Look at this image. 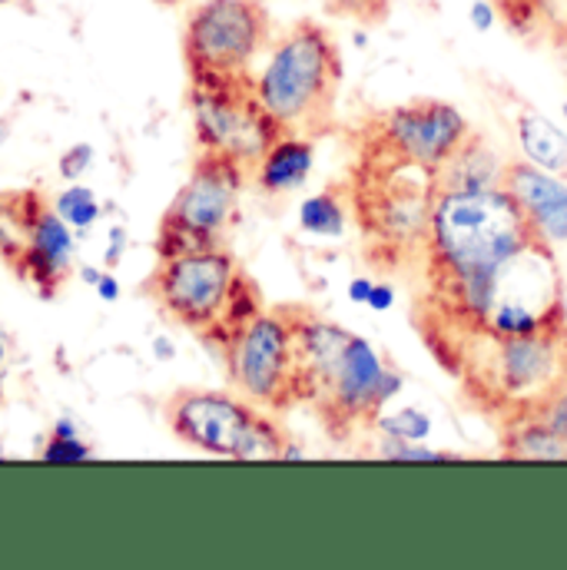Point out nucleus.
Here are the masks:
<instances>
[{
    "label": "nucleus",
    "mask_w": 567,
    "mask_h": 570,
    "mask_svg": "<svg viewBox=\"0 0 567 570\" xmlns=\"http://www.w3.org/2000/svg\"><path fill=\"white\" fill-rule=\"evenodd\" d=\"M189 117L196 146L236 159L243 169L263 159V153L285 130L270 117L253 90V73L243 77H189Z\"/></svg>",
    "instance_id": "8"
},
{
    "label": "nucleus",
    "mask_w": 567,
    "mask_h": 570,
    "mask_svg": "<svg viewBox=\"0 0 567 570\" xmlns=\"http://www.w3.org/2000/svg\"><path fill=\"white\" fill-rule=\"evenodd\" d=\"M104 269H107V266H90V263H84V266H77V279H80V283H84V285H90V288H94V285L100 283Z\"/></svg>",
    "instance_id": "36"
},
{
    "label": "nucleus",
    "mask_w": 567,
    "mask_h": 570,
    "mask_svg": "<svg viewBox=\"0 0 567 570\" xmlns=\"http://www.w3.org/2000/svg\"><path fill=\"white\" fill-rule=\"evenodd\" d=\"M325 7L335 13V17H349L355 23H365V27H375L389 17L392 10V0H325Z\"/></svg>",
    "instance_id": "27"
},
{
    "label": "nucleus",
    "mask_w": 567,
    "mask_h": 570,
    "mask_svg": "<svg viewBox=\"0 0 567 570\" xmlns=\"http://www.w3.org/2000/svg\"><path fill=\"white\" fill-rule=\"evenodd\" d=\"M74 263H77V233L53 213L50 203H43L30 223L20 256L10 266L23 283L37 288L40 298H53L60 285L74 276Z\"/></svg>",
    "instance_id": "13"
},
{
    "label": "nucleus",
    "mask_w": 567,
    "mask_h": 570,
    "mask_svg": "<svg viewBox=\"0 0 567 570\" xmlns=\"http://www.w3.org/2000/svg\"><path fill=\"white\" fill-rule=\"evenodd\" d=\"M10 134H13V124H10L7 117H0V149L10 142Z\"/></svg>",
    "instance_id": "39"
},
{
    "label": "nucleus",
    "mask_w": 567,
    "mask_h": 570,
    "mask_svg": "<svg viewBox=\"0 0 567 570\" xmlns=\"http://www.w3.org/2000/svg\"><path fill=\"white\" fill-rule=\"evenodd\" d=\"M531 239L538 236L505 186L434 193L416 322L451 375L468 345L481 338L505 266Z\"/></svg>",
    "instance_id": "1"
},
{
    "label": "nucleus",
    "mask_w": 567,
    "mask_h": 570,
    "mask_svg": "<svg viewBox=\"0 0 567 570\" xmlns=\"http://www.w3.org/2000/svg\"><path fill=\"white\" fill-rule=\"evenodd\" d=\"M94 159H97L94 142H74V146H67V149L60 153L57 169H60V176H63L67 183H80V179L90 173Z\"/></svg>",
    "instance_id": "28"
},
{
    "label": "nucleus",
    "mask_w": 567,
    "mask_h": 570,
    "mask_svg": "<svg viewBox=\"0 0 567 570\" xmlns=\"http://www.w3.org/2000/svg\"><path fill=\"white\" fill-rule=\"evenodd\" d=\"M501 458L515 461H567V438L548 428L538 415H521L498 425Z\"/></svg>",
    "instance_id": "18"
},
{
    "label": "nucleus",
    "mask_w": 567,
    "mask_h": 570,
    "mask_svg": "<svg viewBox=\"0 0 567 570\" xmlns=\"http://www.w3.org/2000/svg\"><path fill=\"white\" fill-rule=\"evenodd\" d=\"M295 338V358H299V379H302V405H312L329 375L335 372L345 345L352 342V332L339 325L335 318L315 312L312 305H285Z\"/></svg>",
    "instance_id": "15"
},
{
    "label": "nucleus",
    "mask_w": 567,
    "mask_h": 570,
    "mask_svg": "<svg viewBox=\"0 0 567 570\" xmlns=\"http://www.w3.org/2000/svg\"><path fill=\"white\" fill-rule=\"evenodd\" d=\"M498 13L505 17V23L528 37V33H538V30H555L558 23V13H555V0H495Z\"/></svg>",
    "instance_id": "23"
},
{
    "label": "nucleus",
    "mask_w": 567,
    "mask_h": 570,
    "mask_svg": "<svg viewBox=\"0 0 567 570\" xmlns=\"http://www.w3.org/2000/svg\"><path fill=\"white\" fill-rule=\"evenodd\" d=\"M468 137H471V124L465 120V114L431 97L382 110L359 127V140L375 142L409 163L426 166L431 173H438L444 159Z\"/></svg>",
    "instance_id": "12"
},
{
    "label": "nucleus",
    "mask_w": 567,
    "mask_h": 570,
    "mask_svg": "<svg viewBox=\"0 0 567 570\" xmlns=\"http://www.w3.org/2000/svg\"><path fill=\"white\" fill-rule=\"evenodd\" d=\"M3 3H20V0H0V7H3Z\"/></svg>",
    "instance_id": "42"
},
{
    "label": "nucleus",
    "mask_w": 567,
    "mask_h": 570,
    "mask_svg": "<svg viewBox=\"0 0 567 570\" xmlns=\"http://www.w3.org/2000/svg\"><path fill=\"white\" fill-rule=\"evenodd\" d=\"M149 295L176 325L203 335L223 352V345L256 318L266 302L236 256L226 246H206L159 259L149 276Z\"/></svg>",
    "instance_id": "5"
},
{
    "label": "nucleus",
    "mask_w": 567,
    "mask_h": 570,
    "mask_svg": "<svg viewBox=\"0 0 567 570\" xmlns=\"http://www.w3.org/2000/svg\"><path fill=\"white\" fill-rule=\"evenodd\" d=\"M169 431L216 458L233 461H283L289 441L276 415L253 405L239 392H213V389H179L163 405Z\"/></svg>",
    "instance_id": "6"
},
{
    "label": "nucleus",
    "mask_w": 567,
    "mask_h": 570,
    "mask_svg": "<svg viewBox=\"0 0 567 570\" xmlns=\"http://www.w3.org/2000/svg\"><path fill=\"white\" fill-rule=\"evenodd\" d=\"M565 375L567 325L511 338H478L454 368L465 402L495 428L535 415Z\"/></svg>",
    "instance_id": "3"
},
{
    "label": "nucleus",
    "mask_w": 567,
    "mask_h": 570,
    "mask_svg": "<svg viewBox=\"0 0 567 570\" xmlns=\"http://www.w3.org/2000/svg\"><path fill=\"white\" fill-rule=\"evenodd\" d=\"M495 17H498L495 0H475L471 3V23H475V30H488L495 23Z\"/></svg>",
    "instance_id": "32"
},
{
    "label": "nucleus",
    "mask_w": 567,
    "mask_h": 570,
    "mask_svg": "<svg viewBox=\"0 0 567 570\" xmlns=\"http://www.w3.org/2000/svg\"><path fill=\"white\" fill-rule=\"evenodd\" d=\"M53 213L77 233V236H90L94 226L104 216V206L97 199V193L84 183H67V189H60L53 196Z\"/></svg>",
    "instance_id": "22"
},
{
    "label": "nucleus",
    "mask_w": 567,
    "mask_h": 570,
    "mask_svg": "<svg viewBox=\"0 0 567 570\" xmlns=\"http://www.w3.org/2000/svg\"><path fill=\"white\" fill-rule=\"evenodd\" d=\"M223 365L233 389L266 412H289L302 405V379L295 338L285 305L263 308L226 345Z\"/></svg>",
    "instance_id": "10"
},
{
    "label": "nucleus",
    "mask_w": 567,
    "mask_h": 570,
    "mask_svg": "<svg viewBox=\"0 0 567 570\" xmlns=\"http://www.w3.org/2000/svg\"><path fill=\"white\" fill-rule=\"evenodd\" d=\"M94 292H97V295H100V302H107V305L120 302V295H124V288H120V279L114 276V269H104L100 283L94 285Z\"/></svg>",
    "instance_id": "31"
},
{
    "label": "nucleus",
    "mask_w": 567,
    "mask_h": 570,
    "mask_svg": "<svg viewBox=\"0 0 567 570\" xmlns=\"http://www.w3.org/2000/svg\"><path fill=\"white\" fill-rule=\"evenodd\" d=\"M43 206L40 193L27 189V193H0V256L7 263H13L27 243L30 223L37 216V209Z\"/></svg>",
    "instance_id": "21"
},
{
    "label": "nucleus",
    "mask_w": 567,
    "mask_h": 570,
    "mask_svg": "<svg viewBox=\"0 0 567 570\" xmlns=\"http://www.w3.org/2000/svg\"><path fill=\"white\" fill-rule=\"evenodd\" d=\"M312 166H315V140L302 134H283L253 166L250 179L266 196H285L309 179Z\"/></svg>",
    "instance_id": "16"
},
{
    "label": "nucleus",
    "mask_w": 567,
    "mask_h": 570,
    "mask_svg": "<svg viewBox=\"0 0 567 570\" xmlns=\"http://www.w3.org/2000/svg\"><path fill=\"white\" fill-rule=\"evenodd\" d=\"M273 43V17L263 0H196L183 20V60L189 77H243Z\"/></svg>",
    "instance_id": "9"
},
{
    "label": "nucleus",
    "mask_w": 567,
    "mask_h": 570,
    "mask_svg": "<svg viewBox=\"0 0 567 570\" xmlns=\"http://www.w3.org/2000/svg\"><path fill=\"white\" fill-rule=\"evenodd\" d=\"M349 216H352V206H349L345 183L325 186L322 193L302 199V206H299V226H302V233L325 236V239H339L345 233Z\"/></svg>",
    "instance_id": "20"
},
{
    "label": "nucleus",
    "mask_w": 567,
    "mask_h": 570,
    "mask_svg": "<svg viewBox=\"0 0 567 570\" xmlns=\"http://www.w3.org/2000/svg\"><path fill=\"white\" fill-rule=\"evenodd\" d=\"M7 352H10V342H7V335L0 332V365L7 362Z\"/></svg>",
    "instance_id": "40"
},
{
    "label": "nucleus",
    "mask_w": 567,
    "mask_h": 570,
    "mask_svg": "<svg viewBox=\"0 0 567 570\" xmlns=\"http://www.w3.org/2000/svg\"><path fill=\"white\" fill-rule=\"evenodd\" d=\"M402 385L405 375L389 365L365 338L352 335L335 372L309 409H315L319 422L335 441H349L352 434L372 428V422L389 409V402L402 392Z\"/></svg>",
    "instance_id": "11"
},
{
    "label": "nucleus",
    "mask_w": 567,
    "mask_h": 570,
    "mask_svg": "<svg viewBox=\"0 0 567 570\" xmlns=\"http://www.w3.org/2000/svg\"><path fill=\"white\" fill-rule=\"evenodd\" d=\"M153 355H156V362H173L176 358V342L169 335H156L153 338Z\"/></svg>",
    "instance_id": "34"
},
{
    "label": "nucleus",
    "mask_w": 567,
    "mask_h": 570,
    "mask_svg": "<svg viewBox=\"0 0 567 570\" xmlns=\"http://www.w3.org/2000/svg\"><path fill=\"white\" fill-rule=\"evenodd\" d=\"M299 458H305V448H299V444L289 438L283 448V461H299Z\"/></svg>",
    "instance_id": "38"
},
{
    "label": "nucleus",
    "mask_w": 567,
    "mask_h": 570,
    "mask_svg": "<svg viewBox=\"0 0 567 570\" xmlns=\"http://www.w3.org/2000/svg\"><path fill=\"white\" fill-rule=\"evenodd\" d=\"M392 302H395V288L389 283H375L372 285V295H369V308H375V312H385V308H392Z\"/></svg>",
    "instance_id": "33"
},
{
    "label": "nucleus",
    "mask_w": 567,
    "mask_h": 570,
    "mask_svg": "<svg viewBox=\"0 0 567 570\" xmlns=\"http://www.w3.org/2000/svg\"><path fill=\"white\" fill-rule=\"evenodd\" d=\"M369 431L382 434V438H405V441H426L431 434V419L419 409H399V412H382Z\"/></svg>",
    "instance_id": "24"
},
{
    "label": "nucleus",
    "mask_w": 567,
    "mask_h": 570,
    "mask_svg": "<svg viewBox=\"0 0 567 570\" xmlns=\"http://www.w3.org/2000/svg\"><path fill=\"white\" fill-rule=\"evenodd\" d=\"M159 3H166V7H173V3H183V0H159Z\"/></svg>",
    "instance_id": "41"
},
{
    "label": "nucleus",
    "mask_w": 567,
    "mask_h": 570,
    "mask_svg": "<svg viewBox=\"0 0 567 570\" xmlns=\"http://www.w3.org/2000/svg\"><path fill=\"white\" fill-rule=\"evenodd\" d=\"M345 193L369 266L382 273L419 269L438 193L434 173L375 142L359 140Z\"/></svg>",
    "instance_id": "2"
},
{
    "label": "nucleus",
    "mask_w": 567,
    "mask_h": 570,
    "mask_svg": "<svg viewBox=\"0 0 567 570\" xmlns=\"http://www.w3.org/2000/svg\"><path fill=\"white\" fill-rule=\"evenodd\" d=\"M551 40L567 53V13L558 17V23H555V30H551Z\"/></svg>",
    "instance_id": "37"
},
{
    "label": "nucleus",
    "mask_w": 567,
    "mask_h": 570,
    "mask_svg": "<svg viewBox=\"0 0 567 570\" xmlns=\"http://www.w3.org/2000/svg\"><path fill=\"white\" fill-rule=\"evenodd\" d=\"M501 186L518 203L538 239L555 249L567 246V183L558 173L541 169L528 159H511L505 163Z\"/></svg>",
    "instance_id": "14"
},
{
    "label": "nucleus",
    "mask_w": 567,
    "mask_h": 570,
    "mask_svg": "<svg viewBox=\"0 0 567 570\" xmlns=\"http://www.w3.org/2000/svg\"><path fill=\"white\" fill-rule=\"evenodd\" d=\"M253 90L270 117L285 134L325 137L335 127V104L342 90V53L329 27L319 20H299L280 33Z\"/></svg>",
    "instance_id": "4"
},
{
    "label": "nucleus",
    "mask_w": 567,
    "mask_h": 570,
    "mask_svg": "<svg viewBox=\"0 0 567 570\" xmlns=\"http://www.w3.org/2000/svg\"><path fill=\"white\" fill-rule=\"evenodd\" d=\"M515 137L521 142V153L528 163L551 169V173H567V137L541 114L521 110L515 117Z\"/></svg>",
    "instance_id": "19"
},
{
    "label": "nucleus",
    "mask_w": 567,
    "mask_h": 570,
    "mask_svg": "<svg viewBox=\"0 0 567 570\" xmlns=\"http://www.w3.org/2000/svg\"><path fill=\"white\" fill-rule=\"evenodd\" d=\"M250 183V169L219 153H203L193 163L189 179L173 196L169 209L159 219L156 259L179 253L223 246L226 233L239 219V199Z\"/></svg>",
    "instance_id": "7"
},
{
    "label": "nucleus",
    "mask_w": 567,
    "mask_h": 570,
    "mask_svg": "<svg viewBox=\"0 0 567 570\" xmlns=\"http://www.w3.org/2000/svg\"><path fill=\"white\" fill-rule=\"evenodd\" d=\"M501 176H505V159L481 140V134L471 130V137L434 173V183L438 189H491L501 186Z\"/></svg>",
    "instance_id": "17"
},
{
    "label": "nucleus",
    "mask_w": 567,
    "mask_h": 570,
    "mask_svg": "<svg viewBox=\"0 0 567 570\" xmlns=\"http://www.w3.org/2000/svg\"><path fill=\"white\" fill-rule=\"evenodd\" d=\"M372 279H352L349 283V298L352 302H359V305H365L369 302V295H372Z\"/></svg>",
    "instance_id": "35"
},
{
    "label": "nucleus",
    "mask_w": 567,
    "mask_h": 570,
    "mask_svg": "<svg viewBox=\"0 0 567 570\" xmlns=\"http://www.w3.org/2000/svg\"><path fill=\"white\" fill-rule=\"evenodd\" d=\"M94 448L84 441V434H50L47 444L40 448V461L53 464H74V461H90Z\"/></svg>",
    "instance_id": "26"
},
{
    "label": "nucleus",
    "mask_w": 567,
    "mask_h": 570,
    "mask_svg": "<svg viewBox=\"0 0 567 570\" xmlns=\"http://www.w3.org/2000/svg\"><path fill=\"white\" fill-rule=\"evenodd\" d=\"M130 253V229L124 223H114L107 229V249H104V266L117 269L124 263V256Z\"/></svg>",
    "instance_id": "30"
},
{
    "label": "nucleus",
    "mask_w": 567,
    "mask_h": 570,
    "mask_svg": "<svg viewBox=\"0 0 567 570\" xmlns=\"http://www.w3.org/2000/svg\"><path fill=\"white\" fill-rule=\"evenodd\" d=\"M382 461H448L454 454L428 448L422 441H405V438H379V448L372 451Z\"/></svg>",
    "instance_id": "25"
},
{
    "label": "nucleus",
    "mask_w": 567,
    "mask_h": 570,
    "mask_svg": "<svg viewBox=\"0 0 567 570\" xmlns=\"http://www.w3.org/2000/svg\"><path fill=\"white\" fill-rule=\"evenodd\" d=\"M535 415L548 428H555L561 438H567V375L558 382V389L545 399V405Z\"/></svg>",
    "instance_id": "29"
}]
</instances>
